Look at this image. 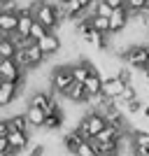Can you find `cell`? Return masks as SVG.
<instances>
[{
  "label": "cell",
  "instance_id": "obj_1",
  "mask_svg": "<svg viewBox=\"0 0 149 156\" xmlns=\"http://www.w3.org/2000/svg\"><path fill=\"white\" fill-rule=\"evenodd\" d=\"M105 126H107L105 117H103L98 110H91L89 114H84V117H82V121H79V126H77V135L82 137V140H93L96 135H100V133H103Z\"/></svg>",
  "mask_w": 149,
  "mask_h": 156
},
{
  "label": "cell",
  "instance_id": "obj_2",
  "mask_svg": "<svg viewBox=\"0 0 149 156\" xmlns=\"http://www.w3.org/2000/svg\"><path fill=\"white\" fill-rule=\"evenodd\" d=\"M33 16L49 33H56V28L61 26V16H59V9H56L54 2H40V5H35L33 7Z\"/></svg>",
  "mask_w": 149,
  "mask_h": 156
},
{
  "label": "cell",
  "instance_id": "obj_3",
  "mask_svg": "<svg viewBox=\"0 0 149 156\" xmlns=\"http://www.w3.org/2000/svg\"><path fill=\"white\" fill-rule=\"evenodd\" d=\"M121 58L130 65V68H147L149 65V47L147 44H130L126 51L121 54Z\"/></svg>",
  "mask_w": 149,
  "mask_h": 156
},
{
  "label": "cell",
  "instance_id": "obj_4",
  "mask_svg": "<svg viewBox=\"0 0 149 156\" xmlns=\"http://www.w3.org/2000/svg\"><path fill=\"white\" fill-rule=\"evenodd\" d=\"M56 9H59L61 21H63V19H70V21H82V19H86L84 7L79 5L77 0H59Z\"/></svg>",
  "mask_w": 149,
  "mask_h": 156
},
{
  "label": "cell",
  "instance_id": "obj_5",
  "mask_svg": "<svg viewBox=\"0 0 149 156\" xmlns=\"http://www.w3.org/2000/svg\"><path fill=\"white\" fill-rule=\"evenodd\" d=\"M75 84V79H72V72L70 68H56V70L51 72V86L56 93H68V89Z\"/></svg>",
  "mask_w": 149,
  "mask_h": 156
},
{
  "label": "cell",
  "instance_id": "obj_6",
  "mask_svg": "<svg viewBox=\"0 0 149 156\" xmlns=\"http://www.w3.org/2000/svg\"><path fill=\"white\" fill-rule=\"evenodd\" d=\"M23 70L12 61H0V82H12V84H21Z\"/></svg>",
  "mask_w": 149,
  "mask_h": 156
},
{
  "label": "cell",
  "instance_id": "obj_7",
  "mask_svg": "<svg viewBox=\"0 0 149 156\" xmlns=\"http://www.w3.org/2000/svg\"><path fill=\"white\" fill-rule=\"evenodd\" d=\"M123 89H126V84H123V82H119L114 75H112V77H103V89H100V96H103V98H110V100H117V98H121Z\"/></svg>",
  "mask_w": 149,
  "mask_h": 156
},
{
  "label": "cell",
  "instance_id": "obj_8",
  "mask_svg": "<svg viewBox=\"0 0 149 156\" xmlns=\"http://www.w3.org/2000/svg\"><path fill=\"white\" fill-rule=\"evenodd\" d=\"M35 23V16H33V9L23 7L19 9V26H16V33H14V37L19 40H28V33H30V26Z\"/></svg>",
  "mask_w": 149,
  "mask_h": 156
},
{
  "label": "cell",
  "instance_id": "obj_9",
  "mask_svg": "<svg viewBox=\"0 0 149 156\" xmlns=\"http://www.w3.org/2000/svg\"><path fill=\"white\" fill-rule=\"evenodd\" d=\"M130 23V12L128 9H114L110 14V33H123Z\"/></svg>",
  "mask_w": 149,
  "mask_h": 156
},
{
  "label": "cell",
  "instance_id": "obj_10",
  "mask_svg": "<svg viewBox=\"0 0 149 156\" xmlns=\"http://www.w3.org/2000/svg\"><path fill=\"white\" fill-rule=\"evenodd\" d=\"M37 47H40V51L44 54V56H51V54H56L61 49V37L56 33H47L44 37L37 42Z\"/></svg>",
  "mask_w": 149,
  "mask_h": 156
},
{
  "label": "cell",
  "instance_id": "obj_11",
  "mask_svg": "<svg viewBox=\"0 0 149 156\" xmlns=\"http://www.w3.org/2000/svg\"><path fill=\"white\" fill-rule=\"evenodd\" d=\"M96 70L93 65L89 63V61H79V63H75V65H70V72H72V79L77 82V84H84L86 82V77H89L91 72Z\"/></svg>",
  "mask_w": 149,
  "mask_h": 156
},
{
  "label": "cell",
  "instance_id": "obj_12",
  "mask_svg": "<svg viewBox=\"0 0 149 156\" xmlns=\"http://www.w3.org/2000/svg\"><path fill=\"white\" fill-rule=\"evenodd\" d=\"M28 133H14V130H9V135H7V144H9V151H14V154H19V151H23L28 147Z\"/></svg>",
  "mask_w": 149,
  "mask_h": 156
},
{
  "label": "cell",
  "instance_id": "obj_13",
  "mask_svg": "<svg viewBox=\"0 0 149 156\" xmlns=\"http://www.w3.org/2000/svg\"><path fill=\"white\" fill-rule=\"evenodd\" d=\"M100 89H103V77L98 75V70H93L84 82V91L89 98H96V96H100Z\"/></svg>",
  "mask_w": 149,
  "mask_h": 156
},
{
  "label": "cell",
  "instance_id": "obj_14",
  "mask_svg": "<svg viewBox=\"0 0 149 156\" xmlns=\"http://www.w3.org/2000/svg\"><path fill=\"white\" fill-rule=\"evenodd\" d=\"M19 93V84H12V82H0V107L9 105Z\"/></svg>",
  "mask_w": 149,
  "mask_h": 156
},
{
  "label": "cell",
  "instance_id": "obj_15",
  "mask_svg": "<svg viewBox=\"0 0 149 156\" xmlns=\"http://www.w3.org/2000/svg\"><path fill=\"white\" fill-rule=\"evenodd\" d=\"M26 121H28V126H33V128H44V119H47V114L42 110H37V107H33V105H28V110H26Z\"/></svg>",
  "mask_w": 149,
  "mask_h": 156
},
{
  "label": "cell",
  "instance_id": "obj_16",
  "mask_svg": "<svg viewBox=\"0 0 149 156\" xmlns=\"http://www.w3.org/2000/svg\"><path fill=\"white\" fill-rule=\"evenodd\" d=\"M65 98H68V100H72V103H89V100H91V98L86 96V91H84V84H77V82L68 89Z\"/></svg>",
  "mask_w": 149,
  "mask_h": 156
},
{
  "label": "cell",
  "instance_id": "obj_17",
  "mask_svg": "<svg viewBox=\"0 0 149 156\" xmlns=\"http://www.w3.org/2000/svg\"><path fill=\"white\" fill-rule=\"evenodd\" d=\"M84 42H89V44H93V47H98V49H107V35H103V33H98V30H86L84 35Z\"/></svg>",
  "mask_w": 149,
  "mask_h": 156
},
{
  "label": "cell",
  "instance_id": "obj_18",
  "mask_svg": "<svg viewBox=\"0 0 149 156\" xmlns=\"http://www.w3.org/2000/svg\"><path fill=\"white\" fill-rule=\"evenodd\" d=\"M121 137H123L121 130H117L114 126H105L103 133L96 135V140H98V142H121Z\"/></svg>",
  "mask_w": 149,
  "mask_h": 156
},
{
  "label": "cell",
  "instance_id": "obj_19",
  "mask_svg": "<svg viewBox=\"0 0 149 156\" xmlns=\"http://www.w3.org/2000/svg\"><path fill=\"white\" fill-rule=\"evenodd\" d=\"M16 56V47L12 37H0V61H12Z\"/></svg>",
  "mask_w": 149,
  "mask_h": 156
},
{
  "label": "cell",
  "instance_id": "obj_20",
  "mask_svg": "<svg viewBox=\"0 0 149 156\" xmlns=\"http://www.w3.org/2000/svg\"><path fill=\"white\" fill-rule=\"evenodd\" d=\"M26 56H28V63H30V68H37L42 61H44V54L40 51V47H37V42H33V44H28L26 49Z\"/></svg>",
  "mask_w": 149,
  "mask_h": 156
},
{
  "label": "cell",
  "instance_id": "obj_21",
  "mask_svg": "<svg viewBox=\"0 0 149 156\" xmlns=\"http://www.w3.org/2000/svg\"><path fill=\"white\" fill-rule=\"evenodd\" d=\"M63 121H65V117H63V110H56V112H51V114H47V119H44V128L47 130H59L61 126H63Z\"/></svg>",
  "mask_w": 149,
  "mask_h": 156
},
{
  "label": "cell",
  "instance_id": "obj_22",
  "mask_svg": "<svg viewBox=\"0 0 149 156\" xmlns=\"http://www.w3.org/2000/svg\"><path fill=\"white\" fill-rule=\"evenodd\" d=\"M7 124H9V130H14V133H28L30 130V126H28L26 117L23 114H14V117L7 119Z\"/></svg>",
  "mask_w": 149,
  "mask_h": 156
},
{
  "label": "cell",
  "instance_id": "obj_23",
  "mask_svg": "<svg viewBox=\"0 0 149 156\" xmlns=\"http://www.w3.org/2000/svg\"><path fill=\"white\" fill-rule=\"evenodd\" d=\"M89 23H91V28L93 30H98V33H103V35H110V19H105V16H89Z\"/></svg>",
  "mask_w": 149,
  "mask_h": 156
},
{
  "label": "cell",
  "instance_id": "obj_24",
  "mask_svg": "<svg viewBox=\"0 0 149 156\" xmlns=\"http://www.w3.org/2000/svg\"><path fill=\"white\" fill-rule=\"evenodd\" d=\"M130 142L133 147H142V149H149V130H133V135H130Z\"/></svg>",
  "mask_w": 149,
  "mask_h": 156
},
{
  "label": "cell",
  "instance_id": "obj_25",
  "mask_svg": "<svg viewBox=\"0 0 149 156\" xmlns=\"http://www.w3.org/2000/svg\"><path fill=\"white\" fill-rule=\"evenodd\" d=\"M82 142H84V140H82V137L77 135V130H72V133H68V135H65V140H63L65 149L70 151V154H75V151H77V147H79Z\"/></svg>",
  "mask_w": 149,
  "mask_h": 156
},
{
  "label": "cell",
  "instance_id": "obj_26",
  "mask_svg": "<svg viewBox=\"0 0 149 156\" xmlns=\"http://www.w3.org/2000/svg\"><path fill=\"white\" fill-rule=\"evenodd\" d=\"M130 19L135 21V23H140L142 28H147V30H149V5H147V7H142L140 12L130 14Z\"/></svg>",
  "mask_w": 149,
  "mask_h": 156
},
{
  "label": "cell",
  "instance_id": "obj_27",
  "mask_svg": "<svg viewBox=\"0 0 149 156\" xmlns=\"http://www.w3.org/2000/svg\"><path fill=\"white\" fill-rule=\"evenodd\" d=\"M47 33H49V30H47V28L42 26V23H37V21H35V23L30 26V33H28V37H30L33 42H40V40L44 37Z\"/></svg>",
  "mask_w": 149,
  "mask_h": 156
},
{
  "label": "cell",
  "instance_id": "obj_28",
  "mask_svg": "<svg viewBox=\"0 0 149 156\" xmlns=\"http://www.w3.org/2000/svg\"><path fill=\"white\" fill-rule=\"evenodd\" d=\"M147 5H149V0H123V9H128L130 14L140 12V9L147 7Z\"/></svg>",
  "mask_w": 149,
  "mask_h": 156
},
{
  "label": "cell",
  "instance_id": "obj_29",
  "mask_svg": "<svg viewBox=\"0 0 149 156\" xmlns=\"http://www.w3.org/2000/svg\"><path fill=\"white\" fill-rule=\"evenodd\" d=\"M75 156H98V154H96V149H93V144H91L89 140H84V142L77 147Z\"/></svg>",
  "mask_w": 149,
  "mask_h": 156
},
{
  "label": "cell",
  "instance_id": "obj_30",
  "mask_svg": "<svg viewBox=\"0 0 149 156\" xmlns=\"http://www.w3.org/2000/svg\"><path fill=\"white\" fill-rule=\"evenodd\" d=\"M114 77H117L119 82H123V84L128 86L130 82H133V72H130V68H126V65H121V68H119V70H117V75H114Z\"/></svg>",
  "mask_w": 149,
  "mask_h": 156
},
{
  "label": "cell",
  "instance_id": "obj_31",
  "mask_svg": "<svg viewBox=\"0 0 149 156\" xmlns=\"http://www.w3.org/2000/svg\"><path fill=\"white\" fill-rule=\"evenodd\" d=\"M123 107H126V112L128 114H137V112H142V100L140 98H135V100H130V103H123Z\"/></svg>",
  "mask_w": 149,
  "mask_h": 156
},
{
  "label": "cell",
  "instance_id": "obj_32",
  "mask_svg": "<svg viewBox=\"0 0 149 156\" xmlns=\"http://www.w3.org/2000/svg\"><path fill=\"white\" fill-rule=\"evenodd\" d=\"M103 2L110 7L112 12H114V9H121V7H123V0H103Z\"/></svg>",
  "mask_w": 149,
  "mask_h": 156
},
{
  "label": "cell",
  "instance_id": "obj_33",
  "mask_svg": "<svg viewBox=\"0 0 149 156\" xmlns=\"http://www.w3.org/2000/svg\"><path fill=\"white\" fill-rule=\"evenodd\" d=\"M7 135H9V124H7V119H0V137Z\"/></svg>",
  "mask_w": 149,
  "mask_h": 156
},
{
  "label": "cell",
  "instance_id": "obj_34",
  "mask_svg": "<svg viewBox=\"0 0 149 156\" xmlns=\"http://www.w3.org/2000/svg\"><path fill=\"white\" fill-rule=\"evenodd\" d=\"M30 156H44V144H35L30 149Z\"/></svg>",
  "mask_w": 149,
  "mask_h": 156
},
{
  "label": "cell",
  "instance_id": "obj_35",
  "mask_svg": "<svg viewBox=\"0 0 149 156\" xmlns=\"http://www.w3.org/2000/svg\"><path fill=\"white\" fill-rule=\"evenodd\" d=\"M77 2H79V5H82V7H84V12H89L91 7L96 5V0H77Z\"/></svg>",
  "mask_w": 149,
  "mask_h": 156
},
{
  "label": "cell",
  "instance_id": "obj_36",
  "mask_svg": "<svg viewBox=\"0 0 149 156\" xmlns=\"http://www.w3.org/2000/svg\"><path fill=\"white\" fill-rule=\"evenodd\" d=\"M5 151H9V144H7V137H0V156Z\"/></svg>",
  "mask_w": 149,
  "mask_h": 156
},
{
  "label": "cell",
  "instance_id": "obj_37",
  "mask_svg": "<svg viewBox=\"0 0 149 156\" xmlns=\"http://www.w3.org/2000/svg\"><path fill=\"white\" fill-rule=\"evenodd\" d=\"M142 114H144V117L149 119V105H144V107H142Z\"/></svg>",
  "mask_w": 149,
  "mask_h": 156
},
{
  "label": "cell",
  "instance_id": "obj_38",
  "mask_svg": "<svg viewBox=\"0 0 149 156\" xmlns=\"http://www.w3.org/2000/svg\"><path fill=\"white\" fill-rule=\"evenodd\" d=\"M142 72H144V77H147V82H149V65H147V68H142Z\"/></svg>",
  "mask_w": 149,
  "mask_h": 156
},
{
  "label": "cell",
  "instance_id": "obj_39",
  "mask_svg": "<svg viewBox=\"0 0 149 156\" xmlns=\"http://www.w3.org/2000/svg\"><path fill=\"white\" fill-rule=\"evenodd\" d=\"M2 156H16V154H14V151H5Z\"/></svg>",
  "mask_w": 149,
  "mask_h": 156
},
{
  "label": "cell",
  "instance_id": "obj_40",
  "mask_svg": "<svg viewBox=\"0 0 149 156\" xmlns=\"http://www.w3.org/2000/svg\"><path fill=\"white\" fill-rule=\"evenodd\" d=\"M0 37H5V35H0Z\"/></svg>",
  "mask_w": 149,
  "mask_h": 156
}]
</instances>
